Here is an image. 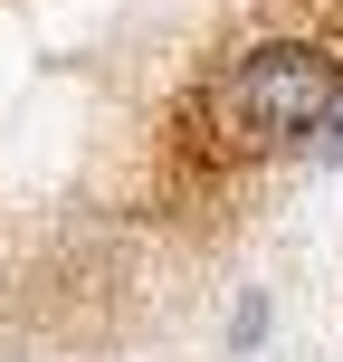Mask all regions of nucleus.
I'll list each match as a JSON object with an SVG mask.
<instances>
[{"mask_svg":"<svg viewBox=\"0 0 343 362\" xmlns=\"http://www.w3.org/2000/svg\"><path fill=\"white\" fill-rule=\"evenodd\" d=\"M343 105V67L315 38H257V48L219 57V76L191 95V144L200 163H257L277 144L325 134Z\"/></svg>","mask_w":343,"mask_h":362,"instance_id":"obj_1","label":"nucleus"}]
</instances>
